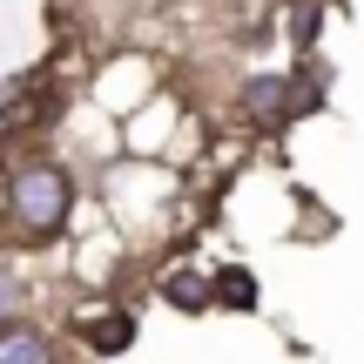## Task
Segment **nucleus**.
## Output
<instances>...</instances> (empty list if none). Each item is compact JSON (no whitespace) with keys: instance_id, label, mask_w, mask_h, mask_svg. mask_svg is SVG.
<instances>
[{"instance_id":"0eeeda50","label":"nucleus","mask_w":364,"mask_h":364,"mask_svg":"<svg viewBox=\"0 0 364 364\" xmlns=\"http://www.w3.org/2000/svg\"><path fill=\"white\" fill-rule=\"evenodd\" d=\"M216 297H223V304H257V284H250L243 270H230V277L216 284Z\"/></svg>"},{"instance_id":"6e6552de","label":"nucleus","mask_w":364,"mask_h":364,"mask_svg":"<svg viewBox=\"0 0 364 364\" xmlns=\"http://www.w3.org/2000/svg\"><path fill=\"white\" fill-rule=\"evenodd\" d=\"M14 304H21V284H14V277L0 270V324H7V317H14Z\"/></svg>"},{"instance_id":"7ed1b4c3","label":"nucleus","mask_w":364,"mask_h":364,"mask_svg":"<svg viewBox=\"0 0 364 364\" xmlns=\"http://www.w3.org/2000/svg\"><path fill=\"white\" fill-rule=\"evenodd\" d=\"M243 108H250L257 122H277V115L290 108V81H284V75H257V81L243 88Z\"/></svg>"},{"instance_id":"1a4fd4ad","label":"nucleus","mask_w":364,"mask_h":364,"mask_svg":"<svg viewBox=\"0 0 364 364\" xmlns=\"http://www.w3.org/2000/svg\"><path fill=\"white\" fill-rule=\"evenodd\" d=\"M311 34H317V7H297V48H311Z\"/></svg>"},{"instance_id":"f03ea898","label":"nucleus","mask_w":364,"mask_h":364,"mask_svg":"<svg viewBox=\"0 0 364 364\" xmlns=\"http://www.w3.org/2000/svg\"><path fill=\"white\" fill-rule=\"evenodd\" d=\"M0 364H48V338L21 317H7L0 324Z\"/></svg>"},{"instance_id":"39448f33","label":"nucleus","mask_w":364,"mask_h":364,"mask_svg":"<svg viewBox=\"0 0 364 364\" xmlns=\"http://www.w3.org/2000/svg\"><path fill=\"white\" fill-rule=\"evenodd\" d=\"M162 290H169V304H182V311H203V304H209L203 277H189V270H176V277H169V284H162Z\"/></svg>"},{"instance_id":"20e7f679","label":"nucleus","mask_w":364,"mask_h":364,"mask_svg":"<svg viewBox=\"0 0 364 364\" xmlns=\"http://www.w3.org/2000/svg\"><path fill=\"white\" fill-rule=\"evenodd\" d=\"M81 338H88L95 351H129V344H135V317H122V311H102V324L88 317V324H81Z\"/></svg>"},{"instance_id":"423d86ee","label":"nucleus","mask_w":364,"mask_h":364,"mask_svg":"<svg viewBox=\"0 0 364 364\" xmlns=\"http://www.w3.org/2000/svg\"><path fill=\"white\" fill-rule=\"evenodd\" d=\"M34 88V75H14V81H0V129H7L14 115H21V95Z\"/></svg>"},{"instance_id":"f257e3e1","label":"nucleus","mask_w":364,"mask_h":364,"mask_svg":"<svg viewBox=\"0 0 364 364\" xmlns=\"http://www.w3.org/2000/svg\"><path fill=\"white\" fill-rule=\"evenodd\" d=\"M7 209L21 216V230L54 236L68 223V209H75V189H68V176L54 169V162H27V169H14V182H7Z\"/></svg>"}]
</instances>
